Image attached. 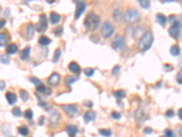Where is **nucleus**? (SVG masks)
Returning a JSON list of instances; mask_svg holds the SVG:
<instances>
[{
    "mask_svg": "<svg viewBox=\"0 0 182 137\" xmlns=\"http://www.w3.org/2000/svg\"><path fill=\"white\" fill-rule=\"evenodd\" d=\"M44 123H45V117L40 116V117H39V119H38V124L39 125H43Z\"/></svg>",
    "mask_w": 182,
    "mask_h": 137,
    "instance_id": "obj_46",
    "label": "nucleus"
},
{
    "mask_svg": "<svg viewBox=\"0 0 182 137\" xmlns=\"http://www.w3.org/2000/svg\"><path fill=\"white\" fill-rule=\"evenodd\" d=\"M62 31H63V28L62 27H57L53 30L54 34H55L56 36H60L62 34Z\"/></svg>",
    "mask_w": 182,
    "mask_h": 137,
    "instance_id": "obj_40",
    "label": "nucleus"
},
{
    "mask_svg": "<svg viewBox=\"0 0 182 137\" xmlns=\"http://www.w3.org/2000/svg\"><path fill=\"white\" fill-rule=\"evenodd\" d=\"M19 96H20L21 98V100L23 101H27L28 99H29V94H28V92L27 91H25V90H21L20 91H19Z\"/></svg>",
    "mask_w": 182,
    "mask_h": 137,
    "instance_id": "obj_27",
    "label": "nucleus"
},
{
    "mask_svg": "<svg viewBox=\"0 0 182 137\" xmlns=\"http://www.w3.org/2000/svg\"><path fill=\"white\" fill-rule=\"evenodd\" d=\"M30 51H31V48L27 46L24 48V50L21 51V54H20V58L22 60H27V58L30 56Z\"/></svg>",
    "mask_w": 182,
    "mask_h": 137,
    "instance_id": "obj_16",
    "label": "nucleus"
},
{
    "mask_svg": "<svg viewBox=\"0 0 182 137\" xmlns=\"http://www.w3.org/2000/svg\"><path fill=\"white\" fill-rule=\"evenodd\" d=\"M96 118V112L94 111H88L84 115V120L86 123H90V122L94 121Z\"/></svg>",
    "mask_w": 182,
    "mask_h": 137,
    "instance_id": "obj_15",
    "label": "nucleus"
},
{
    "mask_svg": "<svg viewBox=\"0 0 182 137\" xmlns=\"http://www.w3.org/2000/svg\"><path fill=\"white\" fill-rule=\"evenodd\" d=\"M140 18V15L139 11L136 9H129L125 14V20L129 24H133L137 21H139Z\"/></svg>",
    "mask_w": 182,
    "mask_h": 137,
    "instance_id": "obj_3",
    "label": "nucleus"
},
{
    "mask_svg": "<svg viewBox=\"0 0 182 137\" xmlns=\"http://www.w3.org/2000/svg\"><path fill=\"white\" fill-rule=\"evenodd\" d=\"M51 40L46 36H42L38 38V43L40 44L41 46H47L48 44H50Z\"/></svg>",
    "mask_w": 182,
    "mask_h": 137,
    "instance_id": "obj_25",
    "label": "nucleus"
},
{
    "mask_svg": "<svg viewBox=\"0 0 182 137\" xmlns=\"http://www.w3.org/2000/svg\"><path fill=\"white\" fill-rule=\"evenodd\" d=\"M125 46V38L121 35H117L112 41V47L117 50H122Z\"/></svg>",
    "mask_w": 182,
    "mask_h": 137,
    "instance_id": "obj_8",
    "label": "nucleus"
},
{
    "mask_svg": "<svg viewBox=\"0 0 182 137\" xmlns=\"http://www.w3.org/2000/svg\"><path fill=\"white\" fill-rule=\"evenodd\" d=\"M24 116H25V118H26V119L31 120L33 118V111H32V110H30V109L27 110L26 111H25Z\"/></svg>",
    "mask_w": 182,
    "mask_h": 137,
    "instance_id": "obj_35",
    "label": "nucleus"
},
{
    "mask_svg": "<svg viewBox=\"0 0 182 137\" xmlns=\"http://www.w3.org/2000/svg\"><path fill=\"white\" fill-rule=\"evenodd\" d=\"M136 117H137V120L141 123V122H143L147 119V113L141 108H139L136 113Z\"/></svg>",
    "mask_w": 182,
    "mask_h": 137,
    "instance_id": "obj_18",
    "label": "nucleus"
},
{
    "mask_svg": "<svg viewBox=\"0 0 182 137\" xmlns=\"http://www.w3.org/2000/svg\"><path fill=\"white\" fill-rule=\"evenodd\" d=\"M17 131H18V133L20 134L21 135H23V136L28 135V133H29L27 127H26V126H20V127H18Z\"/></svg>",
    "mask_w": 182,
    "mask_h": 137,
    "instance_id": "obj_30",
    "label": "nucleus"
},
{
    "mask_svg": "<svg viewBox=\"0 0 182 137\" xmlns=\"http://www.w3.org/2000/svg\"><path fill=\"white\" fill-rule=\"evenodd\" d=\"M166 116L169 117V118H171V117L174 116V111L173 110H168L166 112Z\"/></svg>",
    "mask_w": 182,
    "mask_h": 137,
    "instance_id": "obj_44",
    "label": "nucleus"
},
{
    "mask_svg": "<svg viewBox=\"0 0 182 137\" xmlns=\"http://www.w3.org/2000/svg\"><path fill=\"white\" fill-rule=\"evenodd\" d=\"M152 132H153V130H152L150 127H146V128L144 129V134H152Z\"/></svg>",
    "mask_w": 182,
    "mask_h": 137,
    "instance_id": "obj_45",
    "label": "nucleus"
},
{
    "mask_svg": "<svg viewBox=\"0 0 182 137\" xmlns=\"http://www.w3.org/2000/svg\"><path fill=\"white\" fill-rule=\"evenodd\" d=\"M178 115H179V118L180 120H182V108H180L178 111Z\"/></svg>",
    "mask_w": 182,
    "mask_h": 137,
    "instance_id": "obj_50",
    "label": "nucleus"
},
{
    "mask_svg": "<svg viewBox=\"0 0 182 137\" xmlns=\"http://www.w3.org/2000/svg\"><path fill=\"white\" fill-rule=\"evenodd\" d=\"M98 24H99V17L94 13H89L84 20V26L89 31L95 30L97 28Z\"/></svg>",
    "mask_w": 182,
    "mask_h": 137,
    "instance_id": "obj_2",
    "label": "nucleus"
},
{
    "mask_svg": "<svg viewBox=\"0 0 182 137\" xmlns=\"http://www.w3.org/2000/svg\"><path fill=\"white\" fill-rule=\"evenodd\" d=\"M169 52H170V54L172 56H174V57H177V56H179V53H180V48L178 45H173V46H171L170 48V50H169Z\"/></svg>",
    "mask_w": 182,
    "mask_h": 137,
    "instance_id": "obj_23",
    "label": "nucleus"
},
{
    "mask_svg": "<svg viewBox=\"0 0 182 137\" xmlns=\"http://www.w3.org/2000/svg\"><path fill=\"white\" fill-rule=\"evenodd\" d=\"M4 89H5V82L3 81H1V91H4Z\"/></svg>",
    "mask_w": 182,
    "mask_h": 137,
    "instance_id": "obj_51",
    "label": "nucleus"
},
{
    "mask_svg": "<svg viewBox=\"0 0 182 137\" xmlns=\"http://www.w3.org/2000/svg\"><path fill=\"white\" fill-rule=\"evenodd\" d=\"M85 104H86L87 107H90V108L93 106L92 101H85Z\"/></svg>",
    "mask_w": 182,
    "mask_h": 137,
    "instance_id": "obj_48",
    "label": "nucleus"
},
{
    "mask_svg": "<svg viewBox=\"0 0 182 137\" xmlns=\"http://www.w3.org/2000/svg\"><path fill=\"white\" fill-rule=\"evenodd\" d=\"M139 3L141 7L143 8H149L150 6V1L149 0H139Z\"/></svg>",
    "mask_w": 182,
    "mask_h": 137,
    "instance_id": "obj_33",
    "label": "nucleus"
},
{
    "mask_svg": "<svg viewBox=\"0 0 182 137\" xmlns=\"http://www.w3.org/2000/svg\"><path fill=\"white\" fill-rule=\"evenodd\" d=\"M177 81H178L179 84H182V71L178 73L177 75Z\"/></svg>",
    "mask_w": 182,
    "mask_h": 137,
    "instance_id": "obj_42",
    "label": "nucleus"
},
{
    "mask_svg": "<svg viewBox=\"0 0 182 137\" xmlns=\"http://www.w3.org/2000/svg\"><path fill=\"white\" fill-rule=\"evenodd\" d=\"M59 81H60V76L57 72L52 73L50 77L48 78V83L52 86H57L58 83H59Z\"/></svg>",
    "mask_w": 182,
    "mask_h": 137,
    "instance_id": "obj_11",
    "label": "nucleus"
},
{
    "mask_svg": "<svg viewBox=\"0 0 182 137\" xmlns=\"http://www.w3.org/2000/svg\"><path fill=\"white\" fill-rule=\"evenodd\" d=\"M78 80L77 77H73V76H67L65 78V84L67 88L70 89V86L72 85V83H74L75 81H77Z\"/></svg>",
    "mask_w": 182,
    "mask_h": 137,
    "instance_id": "obj_21",
    "label": "nucleus"
},
{
    "mask_svg": "<svg viewBox=\"0 0 182 137\" xmlns=\"http://www.w3.org/2000/svg\"><path fill=\"white\" fill-rule=\"evenodd\" d=\"M49 113V125L51 127L57 126V124L60 122V114L53 109H48Z\"/></svg>",
    "mask_w": 182,
    "mask_h": 137,
    "instance_id": "obj_5",
    "label": "nucleus"
},
{
    "mask_svg": "<svg viewBox=\"0 0 182 137\" xmlns=\"http://www.w3.org/2000/svg\"><path fill=\"white\" fill-rule=\"evenodd\" d=\"M5 24H6V20H4V19L2 18L1 19V28H3L5 26Z\"/></svg>",
    "mask_w": 182,
    "mask_h": 137,
    "instance_id": "obj_52",
    "label": "nucleus"
},
{
    "mask_svg": "<svg viewBox=\"0 0 182 137\" xmlns=\"http://www.w3.org/2000/svg\"><path fill=\"white\" fill-rule=\"evenodd\" d=\"M12 114L16 117H20L21 116V110L18 108V107H15V108L12 110Z\"/></svg>",
    "mask_w": 182,
    "mask_h": 137,
    "instance_id": "obj_37",
    "label": "nucleus"
},
{
    "mask_svg": "<svg viewBox=\"0 0 182 137\" xmlns=\"http://www.w3.org/2000/svg\"><path fill=\"white\" fill-rule=\"evenodd\" d=\"M113 17H114V19L117 21H119L121 18V12L119 11V9H116V10L113 12Z\"/></svg>",
    "mask_w": 182,
    "mask_h": 137,
    "instance_id": "obj_34",
    "label": "nucleus"
},
{
    "mask_svg": "<svg viewBox=\"0 0 182 137\" xmlns=\"http://www.w3.org/2000/svg\"><path fill=\"white\" fill-rule=\"evenodd\" d=\"M34 26L33 24L29 23L27 25V28H26V36H25V38H27V40H30L31 38L34 37Z\"/></svg>",
    "mask_w": 182,
    "mask_h": 137,
    "instance_id": "obj_13",
    "label": "nucleus"
},
{
    "mask_svg": "<svg viewBox=\"0 0 182 137\" xmlns=\"http://www.w3.org/2000/svg\"><path fill=\"white\" fill-rule=\"evenodd\" d=\"M111 117L115 120H119V119L121 118V114L117 111H112L111 112Z\"/></svg>",
    "mask_w": 182,
    "mask_h": 137,
    "instance_id": "obj_41",
    "label": "nucleus"
},
{
    "mask_svg": "<svg viewBox=\"0 0 182 137\" xmlns=\"http://www.w3.org/2000/svg\"><path fill=\"white\" fill-rule=\"evenodd\" d=\"M50 21H51L52 24L56 25V24H57L58 22L60 21V16L56 12H51V14H50Z\"/></svg>",
    "mask_w": 182,
    "mask_h": 137,
    "instance_id": "obj_22",
    "label": "nucleus"
},
{
    "mask_svg": "<svg viewBox=\"0 0 182 137\" xmlns=\"http://www.w3.org/2000/svg\"><path fill=\"white\" fill-rule=\"evenodd\" d=\"M6 99L9 104L13 105L14 103H16V101H17V96L15 93H13V92H7Z\"/></svg>",
    "mask_w": 182,
    "mask_h": 137,
    "instance_id": "obj_17",
    "label": "nucleus"
},
{
    "mask_svg": "<svg viewBox=\"0 0 182 137\" xmlns=\"http://www.w3.org/2000/svg\"><path fill=\"white\" fill-rule=\"evenodd\" d=\"M37 91L38 92V93H43L45 95H50L51 94V90L48 89V88H47L44 85H40V86L37 87Z\"/></svg>",
    "mask_w": 182,
    "mask_h": 137,
    "instance_id": "obj_19",
    "label": "nucleus"
},
{
    "mask_svg": "<svg viewBox=\"0 0 182 137\" xmlns=\"http://www.w3.org/2000/svg\"><path fill=\"white\" fill-rule=\"evenodd\" d=\"M60 57H61V50L59 48H57L55 50V53H54V56H53V62L57 63L58 60H59Z\"/></svg>",
    "mask_w": 182,
    "mask_h": 137,
    "instance_id": "obj_29",
    "label": "nucleus"
},
{
    "mask_svg": "<svg viewBox=\"0 0 182 137\" xmlns=\"http://www.w3.org/2000/svg\"><path fill=\"white\" fill-rule=\"evenodd\" d=\"M120 71V66H119V65H116L114 68H113V70H112V73L114 75H116V74H117V72H119Z\"/></svg>",
    "mask_w": 182,
    "mask_h": 137,
    "instance_id": "obj_43",
    "label": "nucleus"
},
{
    "mask_svg": "<svg viewBox=\"0 0 182 137\" xmlns=\"http://www.w3.org/2000/svg\"><path fill=\"white\" fill-rule=\"evenodd\" d=\"M66 130H67V133L68 134L69 137H76L77 134V127L76 125H73V124H67L66 126Z\"/></svg>",
    "mask_w": 182,
    "mask_h": 137,
    "instance_id": "obj_12",
    "label": "nucleus"
},
{
    "mask_svg": "<svg viewBox=\"0 0 182 137\" xmlns=\"http://www.w3.org/2000/svg\"><path fill=\"white\" fill-rule=\"evenodd\" d=\"M114 26L110 22H105L101 28V34L105 38H110L114 33Z\"/></svg>",
    "mask_w": 182,
    "mask_h": 137,
    "instance_id": "obj_4",
    "label": "nucleus"
},
{
    "mask_svg": "<svg viewBox=\"0 0 182 137\" xmlns=\"http://www.w3.org/2000/svg\"><path fill=\"white\" fill-rule=\"evenodd\" d=\"M39 101V106H41V107H45L46 106V102L45 101H43L41 99H38Z\"/></svg>",
    "mask_w": 182,
    "mask_h": 137,
    "instance_id": "obj_49",
    "label": "nucleus"
},
{
    "mask_svg": "<svg viewBox=\"0 0 182 137\" xmlns=\"http://www.w3.org/2000/svg\"><path fill=\"white\" fill-rule=\"evenodd\" d=\"M156 17H157V21H158L161 26H164L167 23V17L164 16L163 14H160V13L157 14Z\"/></svg>",
    "mask_w": 182,
    "mask_h": 137,
    "instance_id": "obj_24",
    "label": "nucleus"
},
{
    "mask_svg": "<svg viewBox=\"0 0 182 137\" xmlns=\"http://www.w3.org/2000/svg\"><path fill=\"white\" fill-rule=\"evenodd\" d=\"M46 1H47L48 4H53V3H55L56 0H46Z\"/></svg>",
    "mask_w": 182,
    "mask_h": 137,
    "instance_id": "obj_53",
    "label": "nucleus"
},
{
    "mask_svg": "<svg viewBox=\"0 0 182 137\" xmlns=\"http://www.w3.org/2000/svg\"><path fill=\"white\" fill-rule=\"evenodd\" d=\"M153 41H154L153 34H152L151 31H147L139 40V48L141 51H147L150 48Z\"/></svg>",
    "mask_w": 182,
    "mask_h": 137,
    "instance_id": "obj_1",
    "label": "nucleus"
},
{
    "mask_svg": "<svg viewBox=\"0 0 182 137\" xmlns=\"http://www.w3.org/2000/svg\"><path fill=\"white\" fill-rule=\"evenodd\" d=\"M6 52L7 54H15L17 52V46L16 44H9V45L6 48Z\"/></svg>",
    "mask_w": 182,
    "mask_h": 137,
    "instance_id": "obj_20",
    "label": "nucleus"
},
{
    "mask_svg": "<svg viewBox=\"0 0 182 137\" xmlns=\"http://www.w3.org/2000/svg\"><path fill=\"white\" fill-rule=\"evenodd\" d=\"M164 135H165V137H175L173 131L170 129H166L164 131Z\"/></svg>",
    "mask_w": 182,
    "mask_h": 137,
    "instance_id": "obj_38",
    "label": "nucleus"
},
{
    "mask_svg": "<svg viewBox=\"0 0 182 137\" xmlns=\"http://www.w3.org/2000/svg\"><path fill=\"white\" fill-rule=\"evenodd\" d=\"M85 9H86V4L84 2H78L77 3L76 12H75V19L76 20H77V19L80 17L82 13L85 11Z\"/></svg>",
    "mask_w": 182,
    "mask_h": 137,
    "instance_id": "obj_10",
    "label": "nucleus"
},
{
    "mask_svg": "<svg viewBox=\"0 0 182 137\" xmlns=\"http://www.w3.org/2000/svg\"><path fill=\"white\" fill-rule=\"evenodd\" d=\"M85 72V74L87 77H91L93 76V74H94V72H95V70L93 68H87L86 70L84 71Z\"/></svg>",
    "mask_w": 182,
    "mask_h": 137,
    "instance_id": "obj_36",
    "label": "nucleus"
},
{
    "mask_svg": "<svg viewBox=\"0 0 182 137\" xmlns=\"http://www.w3.org/2000/svg\"><path fill=\"white\" fill-rule=\"evenodd\" d=\"M10 60H9V58L6 55V54H2L1 55V62L3 64H8Z\"/></svg>",
    "mask_w": 182,
    "mask_h": 137,
    "instance_id": "obj_39",
    "label": "nucleus"
},
{
    "mask_svg": "<svg viewBox=\"0 0 182 137\" xmlns=\"http://www.w3.org/2000/svg\"><path fill=\"white\" fill-rule=\"evenodd\" d=\"M29 81H30V82H32L33 84L35 86H37V87L42 85L41 81L39 79H37V78H36V77H29Z\"/></svg>",
    "mask_w": 182,
    "mask_h": 137,
    "instance_id": "obj_31",
    "label": "nucleus"
},
{
    "mask_svg": "<svg viewBox=\"0 0 182 137\" xmlns=\"http://www.w3.org/2000/svg\"><path fill=\"white\" fill-rule=\"evenodd\" d=\"M68 68H69V71L73 73H75V74H79L80 71H81V68L80 66L77 64V62H70L69 64H68Z\"/></svg>",
    "mask_w": 182,
    "mask_h": 137,
    "instance_id": "obj_14",
    "label": "nucleus"
},
{
    "mask_svg": "<svg viewBox=\"0 0 182 137\" xmlns=\"http://www.w3.org/2000/svg\"><path fill=\"white\" fill-rule=\"evenodd\" d=\"M47 28V16L45 14H42L40 17H39V21L37 23V25L36 27V29L38 33H43L46 31V29Z\"/></svg>",
    "mask_w": 182,
    "mask_h": 137,
    "instance_id": "obj_6",
    "label": "nucleus"
},
{
    "mask_svg": "<svg viewBox=\"0 0 182 137\" xmlns=\"http://www.w3.org/2000/svg\"><path fill=\"white\" fill-rule=\"evenodd\" d=\"M164 2H173V1H176V0H163Z\"/></svg>",
    "mask_w": 182,
    "mask_h": 137,
    "instance_id": "obj_54",
    "label": "nucleus"
},
{
    "mask_svg": "<svg viewBox=\"0 0 182 137\" xmlns=\"http://www.w3.org/2000/svg\"><path fill=\"white\" fill-rule=\"evenodd\" d=\"M169 36L172 37L173 38H178L179 37L180 34V26H179V22L178 21L177 23L173 24L169 29Z\"/></svg>",
    "mask_w": 182,
    "mask_h": 137,
    "instance_id": "obj_9",
    "label": "nucleus"
},
{
    "mask_svg": "<svg viewBox=\"0 0 182 137\" xmlns=\"http://www.w3.org/2000/svg\"><path fill=\"white\" fill-rule=\"evenodd\" d=\"M7 37L6 34L2 32L1 35H0V45H1L2 48L7 44Z\"/></svg>",
    "mask_w": 182,
    "mask_h": 137,
    "instance_id": "obj_32",
    "label": "nucleus"
},
{
    "mask_svg": "<svg viewBox=\"0 0 182 137\" xmlns=\"http://www.w3.org/2000/svg\"><path fill=\"white\" fill-rule=\"evenodd\" d=\"M98 133L104 137H110L112 134V132L109 129H99L98 130Z\"/></svg>",
    "mask_w": 182,
    "mask_h": 137,
    "instance_id": "obj_28",
    "label": "nucleus"
},
{
    "mask_svg": "<svg viewBox=\"0 0 182 137\" xmlns=\"http://www.w3.org/2000/svg\"><path fill=\"white\" fill-rule=\"evenodd\" d=\"M164 68H165V70L167 71H170L173 70V67H172L171 65H169V64H165L164 65Z\"/></svg>",
    "mask_w": 182,
    "mask_h": 137,
    "instance_id": "obj_47",
    "label": "nucleus"
},
{
    "mask_svg": "<svg viewBox=\"0 0 182 137\" xmlns=\"http://www.w3.org/2000/svg\"><path fill=\"white\" fill-rule=\"evenodd\" d=\"M61 108L66 112L67 115L70 117H74L78 113V110L76 104H64L61 105Z\"/></svg>",
    "mask_w": 182,
    "mask_h": 137,
    "instance_id": "obj_7",
    "label": "nucleus"
},
{
    "mask_svg": "<svg viewBox=\"0 0 182 137\" xmlns=\"http://www.w3.org/2000/svg\"><path fill=\"white\" fill-rule=\"evenodd\" d=\"M113 95H114L117 100H121V99H123V98H125L126 92L123 90H119V91H116L113 92Z\"/></svg>",
    "mask_w": 182,
    "mask_h": 137,
    "instance_id": "obj_26",
    "label": "nucleus"
}]
</instances>
